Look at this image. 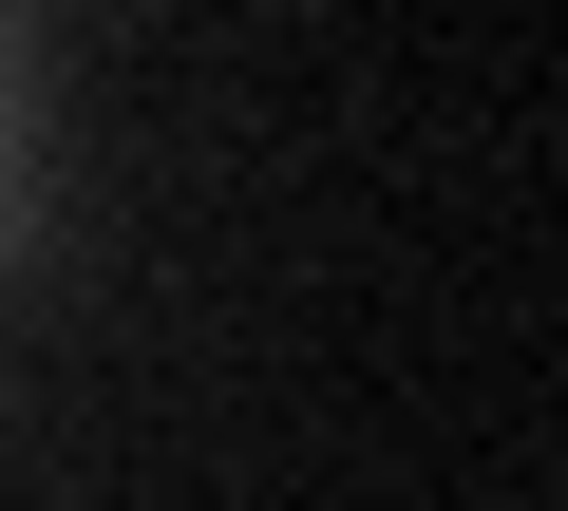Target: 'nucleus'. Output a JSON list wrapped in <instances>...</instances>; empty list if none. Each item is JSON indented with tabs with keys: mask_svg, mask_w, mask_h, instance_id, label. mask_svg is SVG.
<instances>
[{
	"mask_svg": "<svg viewBox=\"0 0 568 511\" xmlns=\"http://www.w3.org/2000/svg\"><path fill=\"white\" fill-rule=\"evenodd\" d=\"M0 190H20V39H0Z\"/></svg>",
	"mask_w": 568,
	"mask_h": 511,
	"instance_id": "obj_1",
	"label": "nucleus"
}]
</instances>
